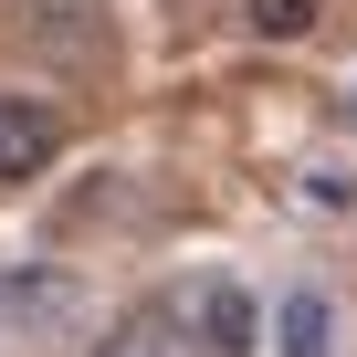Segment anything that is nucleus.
<instances>
[{"mask_svg":"<svg viewBox=\"0 0 357 357\" xmlns=\"http://www.w3.org/2000/svg\"><path fill=\"white\" fill-rule=\"evenodd\" d=\"M178 315H190L200 357H263V294H252L242 273H211V284H190V294H178Z\"/></svg>","mask_w":357,"mask_h":357,"instance_id":"obj_1","label":"nucleus"},{"mask_svg":"<svg viewBox=\"0 0 357 357\" xmlns=\"http://www.w3.org/2000/svg\"><path fill=\"white\" fill-rule=\"evenodd\" d=\"M263 347L273 357H347V305L326 284H284L263 305Z\"/></svg>","mask_w":357,"mask_h":357,"instance_id":"obj_2","label":"nucleus"},{"mask_svg":"<svg viewBox=\"0 0 357 357\" xmlns=\"http://www.w3.org/2000/svg\"><path fill=\"white\" fill-rule=\"evenodd\" d=\"M53 158H63V116L43 95H0V190L11 178H43Z\"/></svg>","mask_w":357,"mask_h":357,"instance_id":"obj_3","label":"nucleus"},{"mask_svg":"<svg viewBox=\"0 0 357 357\" xmlns=\"http://www.w3.org/2000/svg\"><path fill=\"white\" fill-rule=\"evenodd\" d=\"M95 357H200V336H190L178 305H137V315H116L95 336Z\"/></svg>","mask_w":357,"mask_h":357,"instance_id":"obj_4","label":"nucleus"},{"mask_svg":"<svg viewBox=\"0 0 357 357\" xmlns=\"http://www.w3.org/2000/svg\"><path fill=\"white\" fill-rule=\"evenodd\" d=\"M22 11H32V32L53 53H95L105 43V0H22Z\"/></svg>","mask_w":357,"mask_h":357,"instance_id":"obj_5","label":"nucleus"},{"mask_svg":"<svg viewBox=\"0 0 357 357\" xmlns=\"http://www.w3.org/2000/svg\"><path fill=\"white\" fill-rule=\"evenodd\" d=\"M315 11H326V0H242V22H252L263 43H305V32H315Z\"/></svg>","mask_w":357,"mask_h":357,"instance_id":"obj_6","label":"nucleus"}]
</instances>
